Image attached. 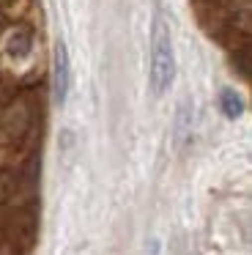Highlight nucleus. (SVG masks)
<instances>
[{
    "label": "nucleus",
    "instance_id": "1",
    "mask_svg": "<svg viewBox=\"0 0 252 255\" xmlns=\"http://www.w3.org/2000/svg\"><path fill=\"white\" fill-rule=\"evenodd\" d=\"M175 77V55H173V41H170V28L162 11L153 17L151 30V88L156 94H164Z\"/></svg>",
    "mask_w": 252,
    "mask_h": 255
},
{
    "label": "nucleus",
    "instance_id": "2",
    "mask_svg": "<svg viewBox=\"0 0 252 255\" xmlns=\"http://www.w3.org/2000/svg\"><path fill=\"white\" fill-rule=\"evenodd\" d=\"M66 94H69V52L58 41L55 44V61H52V99H55V105H63Z\"/></svg>",
    "mask_w": 252,
    "mask_h": 255
},
{
    "label": "nucleus",
    "instance_id": "3",
    "mask_svg": "<svg viewBox=\"0 0 252 255\" xmlns=\"http://www.w3.org/2000/svg\"><path fill=\"white\" fill-rule=\"evenodd\" d=\"M219 107H222V113L228 118H239L241 113H244V102H241V96L236 94L233 88H225L222 94H219Z\"/></svg>",
    "mask_w": 252,
    "mask_h": 255
},
{
    "label": "nucleus",
    "instance_id": "4",
    "mask_svg": "<svg viewBox=\"0 0 252 255\" xmlns=\"http://www.w3.org/2000/svg\"><path fill=\"white\" fill-rule=\"evenodd\" d=\"M8 52L14 58H22L30 52V33L27 30H16L14 36H11V44H8Z\"/></svg>",
    "mask_w": 252,
    "mask_h": 255
},
{
    "label": "nucleus",
    "instance_id": "5",
    "mask_svg": "<svg viewBox=\"0 0 252 255\" xmlns=\"http://www.w3.org/2000/svg\"><path fill=\"white\" fill-rule=\"evenodd\" d=\"M236 28L252 36V14H241V17H239V22H236Z\"/></svg>",
    "mask_w": 252,
    "mask_h": 255
},
{
    "label": "nucleus",
    "instance_id": "6",
    "mask_svg": "<svg viewBox=\"0 0 252 255\" xmlns=\"http://www.w3.org/2000/svg\"><path fill=\"white\" fill-rule=\"evenodd\" d=\"M0 33H3V17H0Z\"/></svg>",
    "mask_w": 252,
    "mask_h": 255
}]
</instances>
